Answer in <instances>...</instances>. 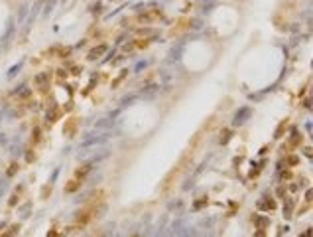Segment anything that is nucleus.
I'll use <instances>...</instances> for the list:
<instances>
[{
  "instance_id": "f257e3e1",
  "label": "nucleus",
  "mask_w": 313,
  "mask_h": 237,
  "mask_svg": "<svg viewBox=\"0 0 313 237\" xmlns=\"http://www.w3.org/2000/svg\"><path fill=\"white\" fill-rule=\"evenodd\" d=\"M104 52H106V45H99V48H95L93 49V52H91V59H95V57H99V53H104Z\"/></svg>"
}]
</instances>
